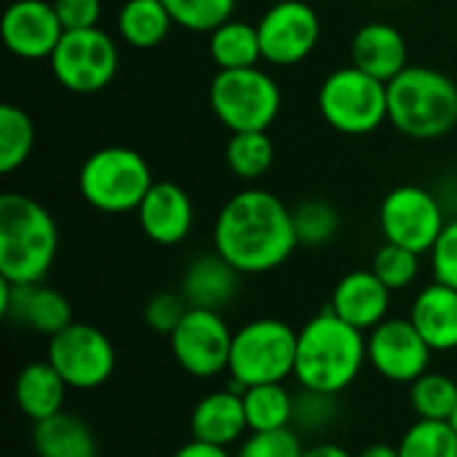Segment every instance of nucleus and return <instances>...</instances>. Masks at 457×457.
I'll return each mask as SVG.
<instances>
[{
    "label": "nucleus",
    "mask_w": 457,
    "mask_h": 457,
    "mask_svg": "<svg viewBox=\"0 0 457 457\" xmlns=\"http://www.w3.org/2000/svg\"><path fill=\"white\" fill-rule=\"evenodd\" d=\"M388 120L410 139H439L457 123V86L450 75L410 64L388 83Z\"/></svg>",
    "instance_id": "obj_4"
},
{
    "label": "nucleus",
    "mask_w": 457,
    "mask_h": 457,
    "mask_svg": "<svg viewBox=\"0 0 457 457\" xmlns=\"http://www.w3.org/2000/svg\"><path fill=\"white\" fill-rule=\"evenodd\" d=\"M241 396H244V410H246L249 434H252V431L292 428L295 394H289L284 383L252 386V388H246Z\"/></svg>",
    "instance_id": "obj_27"
},
{
    "label": "nucleus",
    "mask_w": 457,
    "mask_h": 457,
    "mask_svg": "<svg viewBox=\"0 0 457 457\" xmlns=\"http://www.w3.org/2000/svg\"><path fill=\"white\" fill-rule=\"evenodd\" d=\"M329 308L359 332H372L378 324L388 319L391 289L375 276L372 268L351 270L335 284Z\"/></svg>",
    "instance_id": "obj_18"
},
{
    "label": "nucleus",
    "mask_w": 457,
    "mask_h": 457,
    "mask_svg": "<svg viewBox=\"0 0 457 457\" xmlns=\"http://www.w3.org/2000/svg\"><path fill=\"white\" fill-rule=\"evenodd\" d=\"M171 13L163 0H126L118 11V32L131 48H155L171 32Z\"/></svg>",
    "instance_id": "obj_25"
},
{
    "label": "nucleus",
    "mask_w": 457,
    "mask_h": 457,
    "mask_svg": "<svg viewBox=\"0 0 457 457\" xmlns=\"http://www.w3.org/2000/svg\"><path fill=\"white\" fill-rule=\"evenodd\" d=\"M292 209L268 190L249 187L228 198L214 222V252L238 273H270L297 249Z\"/></svg>",
    "instance_id": "obj_1"
},
{
    "label": "nucleus",
    "mask_w": 457,
    "mask_h": 457,
    "mask_svg": "<svg viewBox=\"0 0 457 457\" xmlns=\"http://www.w3.org/2000/svg\"><path fill=\"white\" fill-rule=\"evenodd\" d=\"M351 64L361 72L391 83L410 67V48L404 35L388 21H370L356 29L351 40Z\"/></svg>",
    "instance_id": "obj_19"
},
{
    "label": "nucleus",
    "mask_w": 457,
    "mask_h": 457,
    "mask_svg": "<svg viewBox=\"0 0 457 457\" xmlns=\"http://www.w3.org/2000/svg\"><path fill=\"white\" fill-rule=\"evenodd\" d=\"M59 249L51 212L24 193L0 195V278L37 284L48 276Z\"/></svg>",
    "instance_id": "obj_3"
},
{
    "label": "nucleus",
    "mask_w": 457,
    "mask_h": 457,
    "mask_svg": "<svg viewBox=\"0 0 457 457\" xmlns=\"http://www.w3.org/2000/svg\"><path fill=\"white\" fill-rule=\"evenodd\" d=\"M169 343L177 364L187 375L209 380L220 372H228L233 329L228 327L220 311L190 308L182 324L171 332Z\"/></svg>",
    "instance_id": "obj_12"
},
{
    "label": "nucleus",
    "mask_w": 457,
    "mask_h": 457,
    "mask_svg": "<svg viewBox=\"0 0 457 457\" xmlns=\"http://www.w3.org/2000/svg\"><path fill=\"white\" fill-rule=\"evenodd\" d=\"M67 388L70 386L48 361H32L16 375L13 402L32 423H40L46 418L64 412Z\"/></svg>",
    "instance_id": "obj_23"
},
{
    "label": "nucleus",
    "mask_w": 457,
    "mask_h": 457,
    "mask_svg": "<svg viewBox=\"0 0 457 457\" xmlns=\"http://www.w3.org/2000/svg\"><path fill=\"white\" fill-rule=\"evenodd\" d=\"M171 457H233L225 447H214V445H206V442H198V439H190L185 447H179Z\"/></svg>",
    "instance_id": "obj_40"
},
{
    "label": "nucleus",
    "mask_w": 457,
    "mask_h": 457,
    "mask_svg": "<svg viewBox=\"0 0 457 457\" xmlns=\"http://www.w3.org/2000/svg\"><path fill=\"white\" fill-rule=\"evenodd\" d=\"M356 457H399V447H391V445H372V447L361 450Z\"/></svg>",
    "instance_id": "obj_42"
},
{
    "label": "nucleus",
    "mask_w": 457,
    "mask_h": 457,
    "mask_svg": "<svg viewBox=\"0 0 457 457\" xmlns=\"http://www.w3.org/2000/svg\"><path fill=\"white\" fill-rule=\"evenodd\" d=\"M209 104L230 134L268 131L281 110V91L260 67L220 70L209 86Z\"/></svg>",
    "instance_id": "obj_8"
},
{
    "label": "nucleus",
    "mask_w": 457,
    "mask_h": 457,
    "mask_svg": "<svg viewBox=\"0 0 457 457\" xmlns=\"http://www.w3.org/2000/svg\"><path fill=\"white\" fill-rule=\"evenodd\" d=\"M450 423H453V428L457 431V410H455V415H453V420H450Z\"/></svg>",
    "instance_id": "obj_43"
},
{
    "label": "nucleus",
    "mask_w": 457,
    "mask_h": 457,
    "mask_svg": "<svg viewBox=\"0 0 457 457\" xmlns=\"http://www.w3.org/2000/svg\"><path fill=\"white\" fill-rule=\"evenodd\" d=\"M276 158L268 131H236L225 145V163L238 179H260L270 171Z\"/></svg>",
    "instance_id": "obj_28"
},
{
    "label": "nucleus",
    "mask_w": 457,
    "mask_h": 457,
    "mask_svg": "<svg viewBox=\"0 0 457 457\" xmlns=\"http://www.w3.org/2000/svg\"><path fill=\"white\" fill-rule=\"evenodd\" d=\"M270 3H281V0H270Z\"/></svg>",
    "instance_id": "obj_44"
},
{
    "label": "nucleus",
    "mask_w": 457,
    "mask_h": 457,
    "mask_svg": "<svg viewBox=\"0 0 457 457\" xmlns=\"http://www.w3.org/2000/svg\"><path fill=\"white\" fill-rule=\"evenodd\" d=\"M0 313L16 327L46 337H54L56 332L72 324L70 300L62 292L46 287L43 281L11 284L0 278Z\"/></svg>",
    "instance_id": "obj_16"
},
{
    "label": "nucleus",
    "mask_w": 457,
    "mask_h": 457,
    "mask_svg": "<svg viewBox=\"0 0 457 457\" xmlns=\"http://www.w3.org/2000/svg\"><path fill=\"white\" fill-rule=\"evenodd\" d=\"M35 147V126L32 118L16 107L3 104L0 107V174H13L19 166L27 163Z\"/></svg>",
    "instance_id": "obj_29"
},
{
    "label": "nucleus",
    "mask_w": 457,
    "mask_h": 457,
    "mask_svg": "<svg viewBox=\"0 0 457 457\" xmlns=\"http://www.w3.org/2000/svg\"><path fill=\"white\" fill-rule=\"evenodd\" d=\"M209 54L220 70H244V67H257L262 59V46H260V32L257 24L230 19L220 24L214 32H209Z\"/></svg>",
    "instance_id": "obj_26"
},
{
    "label": "nucleus",
    "mask_w": 457,
    "mask_h": 457,
    "mask_svg": "<svg viewBox=\"0 0 457 457\" xmlns=\"http://www.w3.org/2000/svg\"><path fill=\"white\" fill-rule=\"evenodd\" d=\"M48 62L62 88L72 94H96L107 88L118 72V46L99 27L64 29Z\"/></svg>",
    "instance_id": "obj_9"
},
{
    "label": "nucleus",
    "mask_w": 457,
    "mask_h": 457,
    "mask_svg": "<svg viewBox=\"0 0 457 457\" xmlns=\"http://www.w3.org/2000/svg\"><path fill=\"white\" fill-rule=\"evenodd\" d=\"M337 396L335 394H321L311 388H300L295 394V415H292V428L303 434H324L327 428L335 426L337 420Z\"/></svg>",
    "instance_id": "obj_34"
},
{
    "label": "nucleus",
    "mask_w": 457,
    "mask_h": 457,
    "mask_svg": "<svg viewBox=\"0 0 457 457\" xmlns=\"http://www.w3.org/2000/svg\"><path fill=\"white\" fill-rule=\"evenodd\" d=\"M46 361L62 375L70 388L94 391L112 378L115 348L99 327L72 321L54 337H48Z\"/></svg>",
    "instance_id": "obj_10"
},
{
    "label": "nucleus",
    "mask_w": 457,
    "mask_h": 457,
    "mask_svg": "<svg viewBox=\"0 0 457 457\" xmlns=\"http://www.w3.org/2000/svg\"><path fill=\"white\" fill-rule=\"evenodd\" d=\"M297 329L278 319H254L233 332L228 372L238 391L252 386L284 383L295 375Z\"/></svg>",
    "instance_id": "obj_6"
},
{
    "label": "nucleus",
    "mask_w": 457,
    "mask_h": 457,
    "mask_svg": "<svg viewBox=\"0 0 457 457\" xmlns=\"http://www.w3.org/2000/svg\"><path fill=\"white\" fill-rule=\"evenodd\" d=\"M249 431L241 391H212L190 412V434L214 447H233Z\"/></svg>",
    "instance_id": "obj_20"
},
{
    "label": "nucleus",
    "mask_w": 457,
    "mask_h": 457,
    "mask_svg": "<svg viewBox=\"0 0 457 457\" xmlns=\"http://www.w3.org/2000/svg\"><path fill=\"white\" fill-rule=\"evenodd\" d=\"M174 24L190 32H214L233 19L236 0H163Z\"/></svg>",
    "instance_id": "obj_33"
},
{
    "label": "nucleus",
    "mask_w": 457,
    "mask_h": 457,
    "mask_svg": "<svg viewBox=\"0 0 457 457\" xmlns=\"http://www.w3.org/2000/svg\"><path fill=\"white\" fill-rule=\"evenodd\" d=\"M321 118L340 134H372L388 120V83L361 72L359 67H340L327 75L319 88Z\"/></svg>",
    "instance_id": "obj_7"
},
{
    "label": "nucleus",
    "mask_w": 457,
    "mask_h": 457,
    "mask_svg": "<svg viewBox=\"0 0 457 457\" xmlns=\"http://www.w3.org/2000/svg\"><path fill=\"white\" fill-rule=\"evenodd\" d=\"M410 404L418 420H453L457 410V383L442 372H426L410 386Z\"/></svg>",
    "instance_id": "obj_31"
},
{
    "label": "nucleus",
    "mask_w": 457,
    "mask_h": 457,
    "mask_svg": "<svg viewBox=\"0 0 457 457\" xmlns=\"http://www.w3.org/2000/svg\"><path fill=\"white\" fill-rule=\"evenodd\" d=\"M190 311L187 300L182 297V292H158L153 295L147 303H145V311H142V319L145 324L155 332V335H163V337H171V332L182 324L185 313Z\"/></svg>",
    "instance_id": "obj_37"
},
{
    "label": "nucleus",
    "mask_w": 457,
    "mask_h": 457,
    "mask_svg": "<svg viewBox=\"0 0 457 457\" xmlns=\"http://www.w3.org/2000/svg\"><path fill=\"white\" fill-rule=\"evenodd\" d=\"M367 337L332 308L316 313L297 332L295 378L300 388L340 396L364 370Z\"/></svg>",
    "instance_id": "obj_2"
},
{
    "label": "nucleus",
    "mask_w": 457,
    "mask_h": 457,
    "mask_svg": "<svg viewBox=\"0 0 457 457\" xmlns=\"http://www.w3.org/2000/svg\"><path fill=\"white\" fill-rule=\"evenodd\" d=\"M32 450L37 457H96V439L86 420L70 412H59L35 423Z\"/></svg>",
    "instance_id": "obj_24"
},
{
    "label": "nucleus",
    "mask_w": 457,
    "mask_h": 457,
    "mask_svg": "<svg viewBox=\"0 0 457 457\" xmlns=\"http://www.w3.org/2000/svg\"><path fill=\"white\" fill-rule=\"evenodd\" d=\"M292 220H295V233H297V244L308 246V249H319L327 246L337 238L343 220L340 212L324 201V198H305L292 209Z\"/></svg>",
    "instance_id": "obj_30"
},
{
    "label": "nucleus",
    "mask_w": 457,
    "mask_h": 457,
    "mask_svg": "<svg viewBox=\"0 0 457 457\" xmlns=\"http://www.w3.org/2000/svg\"><path fill=\"white\" fill-rule=\"evenodd\" d=\"M434 278L457 289V217L447 222L436 246L431 249Z\"/></svg>",
    "instance_id": "obj_38"
},
{
    "label": "nucleus",
    "mask_w": 457,
    "mask_h": 457,
    "mask_svg": "<svg viewBox=\"0 0 457 457\" xmlns=\"http://www.w3.org/2000/svg\"><path fill=\"white\" fill-rule=\"evenodd\" d=\"M399 457H457V431L447 420H418L402 436Z\"/></svg>",
    "instance_id": "obj_32"
},
{
    "label": "nucleus",
    "mask_w": 457,
    "mask_h": 457,
    "mask_svg": "<svg viewBox=\"0 0 457 457\" xmlns=\"http://www.w3.org/2000/svg\"><path fill=\"white\" fill-rule=\"evenodd\" d=\"M372 270L391 292H399V289H407L415 284V278L420 273V254L386 241L372 260Z\"/></svg>",
    "instance_id": "obj_35"
},
{
    "label": "nucleus",
    "mask_w": 457,
    "mask_h": 457,
    "mask_svg": "<svg viewBox=\"0 0 457 457\" xmlns=\"http://www.w3.org/2000/svg\"><path fill=\"white\" fill-rule=\"evenodd\" d=\"M5 48L19 59H48L64 35V27L46 0H13L0 21Z\"/></svg>",
    "instance_id": "obj_15"
},
{
    "label": "nucleus",
    "mask_w": 457,
    "mask_h": 457,
    "mask_svg": "<svg viewBox=\"0 0 457 457\" xmlns=\"http://www.w3.org/2000/svg\"><path fill=\"white\" fill-rule=\"evenodd\" d=\"M410 321L434 353H447L457 348V289L434 281L418 292Z\"/></svg>",
    "instance_id": "obj_22"
},
{
    "label": "nucleus",
    "mask_w": 457,
    "mask_h": 457,
    "mask_svg": "<svg viewBox=\"0 0 457 457\" xmlns=\"http://www.w3.org/2000/svg\"><path fill=\"white\" fill-rule=\"evenodd\" d=\"M241 276L220 252L198 254L182 276V297L190 308L222 311L233 303L241 287Z\"/></svg>",
    "instance_id": "obj_21"
},
{
    "label": "nucleus",
    "mask_w": 457,
    "mask_h": 457,
    "mask_svg": "<svg viewBox=\"0 0 457 457\" xmlns=\"http://www.w3.org/2000/svg\"><path fill=\"white\" fill-rule=\"evenodd\" d=\"M303 457H353L348 450H343L340 445H332V442H321V445H313V447H305Z\"/></svg>",
    "instance_id": "obj_41"
},
{
    "label": "nucleus",
    "mask_w": 457,
    "mask_h": 457,
    "mask_svg": "<svg viewBox=\"0 0 457 457\" xmlns=\"http://www.w3.org/2000/svg\"><path fill=\"white\" fill-rule=\"evenodd\" d=\"M262 59L278 67L300 64L321 40V19L305 0H281L257 21Z\"/></svg>",
    "instance_id": "obj_13"
},
{
    "label": "nucleus",
    "mask_w": 457,
    "mask_h": 457,
    "mask_svg": "<svg viewBox=\"0 0 457 457\" xmlns=\"http://www.w3.org/2000/svg\"><path fill=\"white\" fill-rule=\"evenodd\" d=\"M431 345L420 337L410 319H386L367 332V361L391 383H415L428 372Z\"/></svg>",
    "instance_id": "obj_14"
},
{
    "label": "nucleus",
    "mask_w": 457,
    "mask_h": 457,
    "mask_svg": "<svg viewBox=\"0 0 457 457\" xmlns=\"http://www.w3.org/2000/svg\"><path fill=\"white\" fill-rule=\"evenodd\" d=\"M153 182L145 155L123 145L94 150L78 171V190L83 201L104 214L137 212Z\"/></svg>",
    "instance_id": "obj_5"
},
{
    "label": "nucleus",
    "mask_w": 457,
    "mask_h": 457,
    "mask_svg": "<svg viewBox=\"0 0 457 457\" xmlns=\"http://www.w3.org/2000/svg\"><path fill=\"white\" fill-rule=\"evenodd\" d=\"M54 11L64 29H88L99 27L102 0H51Z\"/></svg>",
    "instance_id": "obj_39"
},
{
    "label": "nucleus",
    "mask_w": 457,
    "mask_h": 457,
    "mask_svg": "<svg viewBox=\"0 0 457 457\" xmlns=\"http://www.w3.org/2000/svg\"><path fill=\"white\" fill-rule=\"evenodd\" d=\"M445 228L447 220L439 198L420 185L394 187L380 204V230L386 241L415 254H431Z\"/></svg>",
    "instance_id": "obj_11"
},
{
    "label": "nucleus",
    "mask_w": 457,
    "mask_h": 457,
    "mask_svg": "<svg viewBox=\"0 0 457 457\" xmlns=\"http://www.w3.org/2000/svg\"><path fill=\"white\" fill-rule=\"evenodd\" d=\"M305 447L295 428L278 431H252L241 445L236 457H303Z\"/></svg>",
    "instance_id": "obj_36"
},
{
    "label": "nucleus",
    "mask_w": 457,
    "mask_h": 457,
    "mask_svg": "<svg viewBox=\"0 0 457 457\" xmlns=\"http://www.w3.org/2000/svg\"><path fill=\"white\" fill-rule=\"evenodd\" d=\"M142 233L158 246H177L193 230V201L177 182H153L137 209Z\"/></svg>",
    "instance_id": "obj_17"
}]
</instances>
